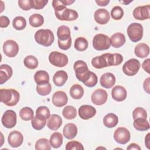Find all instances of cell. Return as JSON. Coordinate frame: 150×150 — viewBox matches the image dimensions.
Instances as JSON below:
<instances>
[{
  "mask_svg": "<svg viewBox=\"0 0 150 150\" xmlns=\"http://www.w3.org/2000/svg\"><path fill=\"white\" fill-rule=\"evenodd\" d=\"M123 61V57L120 53H104L92 59L91 64L97 69L111 66H118Z\"/></svg>",
  "mask_w": 150,
  "mask_h": 150,
  "instance_id": "obj_1",
  "label": "cell"
},
{
  "mask_svg": "<svg viewBox=\"0 0 150 150\" xmlns=\"http://www.w3.org/2000/svg\"><path fill=\"white\" fill-rule=\"evenodd\" d=\"M20 95L18 91L15 89H4L0 90V100L8 106H14L17 104L19 100Z\"/></svg>",
  "mask_w": 150,
  "mask_h": 150,
  "instance_id": "obj_2",
  "label": "cell"
},
{
  "mask_svg": "<svg viewBox=\"0 0 150 150\" xmlns=\"http://www.w3.org/2000/svg\"><path fill=\"white\" fill-rule=\"evenodd\" d=\"M34 37L38 44L45 47L51 46L54 40L53 33L50 29H39L36 32Z\"/></svg>",
  "mask_w": 150,
  "mask_h": 150,
  "instance_id": "obj_3",
  "label": "cell"
},
{
  "mask_svg": "<svg viewBox=\"0 0 150 150\" xmlns=\"http://www.w3.org/2000/svg\"><path fill=\"white\" fill-rule=\"evenodd\" d=\"M76 78L81 82H84L90 77L91 71L88 70L87 64L83 60H77L73 65Z\"/></svg>",
  "mask_w": 150,
  "mask_h": 150,
  "instance_id": "obj_4",
  "label": "cell"
},
{
  "mask_svg": "<svg viewBox=\"0 0 150 150\" xmlns=\"http://www.w3.org/2000/svg\"><path fill=\"white\" fill-rule=\"evenodd\" d=\"M111 45L110 38L104 34L98 33L93 38V46L97 50L101 51L108 49Z\"/></svg>",
  "mask_w": 150,
  "mask_h": 150,
  "instance_id": "obj_5",
  "label": "cell"
},
{
  "mask_svg": "<svg viewBox=\"0 0 150 150\" xmlns=\"http://www.w3.org/2000/svg\"><path fill=\"white\" fill-rule=\"evenodd\" d=\"M127 32L132 42H137L143 37V27L141 24L134 22L128 26Z\"/></svg>",
  "mask_w": 150,
  "mask_h": 150,
  "instance_id": "obj_6",
  "label": "cell"
},
{
  "mask_svg": "<svg viewBox=\"0 0 150 150\" xmlns=\"http://www.w3.org/2000/svg\"><path fill=\"white\" fill-rule=\"evenodd\" d=\"M49 60L53 66L62 67L68 63L69 59L65 54L57 51H53L49 55Z\"/></svg>",
  "mask_w": 150,
  "mask_h": 150,
  "instance_id": "obj_7",
  "label": "cell"
},
{
  "mask_svg": "<svg viewBox=\"0 0 150 150\" xmlns=\"http://www.w3.org/2000/svg\"><path fill=\"white\" fill-rule=\"evenodd\" d=\"M140 66V63L137 59H131L123 65L122 71L127 76H133L138 72Z\"/></svg>",
  "mask_w": 150,
  "mask_h": 150,
  "instance_id": "obj_8",
  "label": "cell"
},
{
  "mask_svg": "<svg viewBox=\"0 0 150 150\" xmlns=\"http://www.w3.org/2000/svg\"><path fill=\"white\" fill-rule=\"evenodd\" d=\"M54 13L56 18L60 21H72L77 19L79 16L77 11L67 8L60 11H54Z\"/></svg>",
  "mask_w": 150,
  "mask_h": 150,
  "instance_id": "obj_9",
  "label": "cell"
},
{
  "mask_svg": "<svg viewBox=\"0 0 150 150\" xmlns=\"http://www.w3.org/2000/svg\"><path fill=\"white\" fill-rule=\"evenodd\" d=\"M131 135L129 130L125 127L118 128L114 133L115 141L120 144H125L129 140Z\"/></svg>",
  "mask_w": 150,
  "mask_h": 150,
  "instance_id": "obj_10",
  "label": "cell"
},
{
  "mask_svg": "<svg viewBox=\"0 0 150 150\" xmlns=\"http://www.w3.org/2000/svg\"><path fill=\"white\" fill-rule=\"evenodd\" d=\"M1 122L2 125L6 128H12L16 124V114L11 110H6L3 114Z\"/></svg>",
  "mask_w": 150,
  "mask_h": 150,
  "instance_id": "obj_11",
  "label": "cell"
},
{
  "mask_svg": "<svg viewBox=\"0 0 150 150\" xmlns=\"http://www.w3.org/2000/svg\"><path fill=\"white\" fill-rule=\"evenodd\" d=\"M3 52L8 57H13L17 55L19 52V46L15 41L8 40L3 45Z\"/></svg>",
  "mask_w": 150,
  "mask_h": 150,
  "instance_id": "obj_12",
  "label": "cell"
},
{
  "mask_svg": "<svg viewBox=\"0 0 150 150\" xmlns=\"http://www.w3.org/2000/svg\"><path fill=\"white\" fill-rule=\"evenodd\" d=\"M108 98V94L105 90L98 88L94 91L91 94V99L93 104L97 105H101L105 103Z\"/></svg>",
  "mask_w": 150,
  "mask_h": 150,
  "instance_id": "obj_13",
  "label": "cell"
},
{
  "mask_svg": "<svg viewBox=\"0 0 150 150\" xmlns=\"http://www.w3.org/2000/svg\"><path fill=\"white\" fill-rule=\"evenodd\" d=\"M150 5H146L144 6H139L135 8L133 12V16L135 19L140 21L148 19L150 18Z\"/></svg>",
  "mask_w": 150,
  "mask_h": 150,
  "instance_id": "obj_14",
  "label": "cell"
},
{
  "mask_svg": "<svg viewBox=\"0 0 150 150\" xmlns=\"http://www.w3.org/2000/svg\"><path fill=\"white\" fill-rule=\"evenodd\" d=\"M8 144L11 147L17 148L21 146L23 141V136L18 131L11 132L8 137Z\"/></svg>",
  "mask_w": 150,
  "mask_h": 150,
  "instance_id": "obj_15",
  "label": "cell"
},
{
  "mask_svg": "<svg viewBox=\"0 0 150 150\" xmlns=\"http://www.w3.org/2000/svg\"><path fill=\"white\" fill-rule=\"evenodd\" d=\"M96 114V108L90 105H83L79 108V115L80 117L85 120L93 118Z\"/></svg>",
  "mask_w": 150,
  "mask_h": 150,
  "instance_id": "obj_16",
  "label": "cell"
},
{
  "mask_svg": "<svg viewBox=\"0 0 150 150\" xmlns=\"http://www.w3.org/2000/svg\"><path fill=\"white\" fill-rule=\"evenodd\" d=\"M95 21L100 25H104L108 22L110 15L108 11L103 8H100L96 11L94 15Z\"/></svg>",
  "mask_w": 150,
  "mask_h": 150,
  "instance_id": "obj_17",
  "label": "cell"
},
{
  "mask_svg": "<svg viewBox=\"0 0 150 150\" xmlns=\"http://www.w3.org/2000/svg\"><path fill=\"white\" fill-rule=\"evenodd\" d=\"M67 96L63 91H57L52 96V103L57 107L64 106L67 103Z\"/></svg>",
  "mask_w": 150,
  "mask_h": 150,
  "instance_id": "obj_18",
  "label": "cell"
},
{
  "mask_svg": "<svg viewBox=\"0 0 150 150\" xmlns=\"http://www.w3.org/2000/svg\"><path fill=\"white\" fill-rule=\"evenodd\" d=\"M126 89L121 86H116L111 90V96L117 101H122L127 98Z\"/></svg>",
  "mask_w": 150,
  "mask_h": 150,
  "instance_id": "obj_19",
  "label": "cell"
},
{
  "mask_svg": "<svg viewBox=\"0 0 150 150\" xmlns=\"http://www.w3.org/2000/svg\"><path fill=\"white\" fill-rule=\"evenodd\" d=\"M100 83L102 87L110 88L115 83V77L111 73H105L101 76Z\"/></svg>",
  "mask_w": 150,
  "mask_h": 150,
  "instance_id": "obj_20",
  "label": "cell"
},
{
  "mask_svg": "<svg viewBox=\"0 0 150 150\" xmlns=\"http://www.w3.org/2000/svg\"><path fill=\"white\" fill-rule=\"evenodd\" d=\"M13 70L8 64H2L0 67V84H2L8 81L12 76Z\"/></svg>",
  "mask_w": 150,
  "mask_h": 150,
  "instance_id": "obj_21",
  "label": "cell"
},
{
  "mask_svg": "<svg viewBox=\"0 0 150 150\" xmlns=\"http://www.w3.org/2000/svg\"><path fill=\"white\" fill-rule=\"evenodd\" d=\"M62 124V119L57 114H52L47 121V127L52 131L57 130Z\"/></svg>",
  "mask_w": 150,
  "mask_h": 150,
  "instance_id": "obj_22",
  "label": "cell"
},
{
  "mask_svg": "<svg viewBox=\"0 0 150 150\" xmlns=\"http://www.w3.org/2000/svg\"><path fill=\"white\" fill-rule=\"evenodd\" d=\"M63 133L66 138L72 139L77 134V127L73 123H68L64 125Z\"/></svg>",
  "mask_w": 150,
  "mask_h": 150,
  "instance_id": "obj_23",
  "label": "cell"
},
{
  "mask_svg": "<svg viewBox=\"0 0 150 150\" xmlns=\"http://www.w3.org/2000/svg\"><path fill=\"white\" fill-rule=\"evenodd\" d=\"M67 79L68 76L65 71L59 70L54 73L53 77V81L56 86L61 87L65 84Z\"/></svg>",
  "mask_w": 150,
  "mask_h": 150,
  "instance_id": "obj_24",
  "label": "cell"
},
{
  "mask_svg": "<svg viewBox=\"0 0 150 150\" xmlns=\"http://www.w3.org/2000/svg\"><path fill=\"white\" fill-rule=\"evenodd\" d=\"M134 53L138 57L145 58L149 55V47L146 43H139L135 46Z\"/></svg>",
  "mask_w": 150,
  "mask_h": 150,
  "instance_id": "obj_25",
  "label": "cell"
},
{
  "mask_svg": "<svg viewBox=\"0 0 150 150\" xmlns=\"http://www.w3.org/2000/svg\"><path fill=\"white\" fill-rule=\"evenodd\" d=\"M49 75L45 70H39L34 75V80L37 85H43L49 83Z\"/></svg>",
  "mask_w": 150,
  "mask_h": 150,
  "instance_id": "obj_26",
  "label": "cell"
},
{
  "mask_svg": "<svg viewBox=\"0 0 150 150\" xmlns=\"http://www.w3.org/2000/svg\"><path fill=\"white\" fill-rule=\"evenodd\" d=\"M111 44L115 48H119L125 43V37L124 35L120 32L113 34L110 38Z\"/></svg>",
  "mask_w": 150,
  "mask_h": 150,
  "instance_id": "obj_27",
  "label": "cell"
},
{
  "mask_svg": "<svg viewBox=\"0 0 150 150\" xmlns=\"http://www.w3.org/2000/svg\"><path fill=\"white\" fill-rule=\"evenodd\" d=\"M57 36L58 40L60 41H66L71 39L70 36V29L65 25L60 26L57 30Z\"/></svg>",
  "mask_w": 150,
  "mask_h": 150,
  "instance_id": "obj_28",
  "label": "cell"
},
{
  "mask_svg": "<svg viewBox=\"0 0 150 150\" xmlns=\"http://www.w3.org/2000/svg\"><path fill=\"white\" fill-rule=\"evenodd\" d=\"M118 122V117L113 113H108L103 118V124L105 127L111 128L115 127Z\"/></svg>",
  "mask_w": 150,
  "mask_h": 150,
  "instance_id": "obj_29",
  "label": "cell"
},
{
  "mask_svg": "<svg viewBox=\"0 0 150 150\" xmlns=\"http://www.w3.org/2000/svg\"><path fill=\"white\" fill-rule=\"evenodd\" d=\"M46 124V118L40 115H37L32 119L31 124L32 127L36 130H40L44 128Z\"/></svg>",
  "mask_w": 150,
  "mask_h": 150,
  "instance_id": "obj_30",
  "label": "cell"
},
{
  "mask_svg": "<svg viewBox=\"0 0 150 150\" xmlns=\"http://www.w3.org/2000/svg\"><path fill=\"white\" fill-rule=\"evenodd\" d=\"M69 93L70 96L73 98L79 100L83 96L84 89L80 84H76L71 87Z\"/></svg>",
  "mask_w": 150,
  "mask_h": 150,
  "instance_id": "obj_31",
  "label": "cell"
},
{
  "mask_svg": "<svg viewBox=\"0 0 150 150\" xmlns=\"http://www.w3.org/2000/svg\"><path fill=\"white\" fill-rule=\"evenodd\" d=\"M63 136L58 132H53L50 138V145L54 148H59L63 144Z\"/></svg>",
  "mask_w": 150,
  "mask_h": 150,
  "instance_id": "obj_32",
  "label": "cell"
},
{
  "mask_svg": "<svg viewBox=\"0 0 150 150\" xmlns=\"http://www.w3.org/2000/svg\"><path fill=\"white\" fill-rule=\"evenodd\" d=\"M133 125L137 130L140 131H146L149 129V124L146 119L144 118H137L134 120Z\"/></svg>",
  "mask_w": 150,
  "mask_h": 150,
  "instance_id": "obj_33",
  "label": "cell"
},
{
  "mask_svg": "<svg viewBox=\"0 0 150 150\" xmlns=\"http://www.w3.org/2000/svg\"><path fill=\"white\" fill-rule=\"evenodd\" d=\"M29 22L32 27L38 28L41 26L43 24L44 18L40 14L35 13L29 17Z\"/></svg>",
  "mask_w": 150,
  "mask_h": 150,
  "instance_id": "obj_34",
  "label": "cell"
},
{
  "mask_svg": "<svg viewBox=\"0 0 150 150\" xmlns=\"http://www.w3.org/2000/svg\"><path fill=\"white\" fill-rule=\"evenodd\" d=\"M25 66L29 69H35L38 66V59L32 55L27 56L23 60Z\"/></svg>",
  "mask_w": 150,
  "mask_h": 150,
  "instance_id": "obj_35",
  "label": "cell"
},
{
  "mask_svg": "<svg viewBox=\"0 0 150 150\" xmlns=\"http://www.w3.org/2000/svg\"><path fill=\"white\" fill-rule=\"evenodd\" d=\"M62 114L65 118L67 120H72L76 117L77 110L73 106L67 105L63 108Z\"/></svg>",
  "mask_w": 150,
  "mask_h": 150,
  "instance_id": "obj_36",
  "label": "cell"
},
{
  "mask_svg": "<svg viewBox=\"0 0 150 150\" xmlns=\"http://www.w3.org/2000/svg\"><path fill=\"white\" fill-rule=\"evenodd\" d=\"M34 112L33 110L29 107H25L22 108L19 111V117L24 121H29L33 118Z\"/></svg>",
  "mask_w": 150,
  "mask_h": 150,
  "instance_id": "obj_37",
  "label": "cell"
},
{
  "mask_svg": "<svg viewBox=\"0 0 150 150\" xmlns=\"http://www.w3.org/2000/svg\"><path fill=\"white\" fill-rule=\"evenodd\" d=\"M12 26L16 30H23L26 26V21L22 16H16L12 21Z\"/></svg>",
  "mask_w": 150,
  "mask_h": 150,
  "instance_id": "obj_38",
  "label": "cell"
},
{
  "mask_svg": "<svg viewBox=\"0 0 150 150\" xmlns=\"http://www.w3.org/2000/svg\"><path fill=\"white\" fill-rule=\"evenodd\" d=\"M88 47V42L83 37H79L74 41V48L80 52L86 50Z\"/></svg>",
  "mask_w": 150,
  "mask_h": 150,
  "instance_id": "obj_39",
  "label": "cell"
},
{
  "mask_svg": "<svg viewBox=\"0 0 150 150\" xmlns=\"http://www.w3.org/2000/svg\"><path fill=\"white\" fill-rule=\"evenodd\" d=\"M50 141L46 138H40L35 144L36 150H50L51 149Z\"/></svg>",
  "mask_w": 150,
  "mask_h": 150,
  "instance_id": "obj_40",
  "label": "cell"
},
{
  "mask_svg": "<svg viewBox=\"0 0 150 150\" xmlns=\"http://www.w3.org/2000/svg\"><path fill=\"white\" fill-rule=\"evenodd\" d=\"M52 90V86L50 83H47L43 85H37L36 86V91L40 96H46L48 95Z\"/></svg>",
  "mask_w": 150,
  "mask_h": 150,
  "instance_id": "obj_41",
  "label": "cell"
},
{
  "mask_svg": "<svg viewBox=\"0 0 150 150\" xmlns=\"http://www.w3.org/2000/svg\"><path fill=\"white\" fill-rule=\"evenodd\" d=\"M132 117L134 120L137 118L146 119L147 112L144 108L142 107H137L135 108L132 112Z\"/></svg>",
  "mask_w": 150,
  "mask_h": 150,
  "instance_id": "obj_42",
  "label": "cell"
},
{
  "mask_svg": "<svg viewBox=\"0 0 150 150\" xmlns=\"http://www.w3.org/2000/svg\"><path fill=\"white\" fill-rule=\"evenodd\" d=\"M111 15L114 20H120L124 15L123 9L119 6H115L112 9L111 11Z\"/></svg>",
  "mask_w": 150,
  "mask_h": 150,
  "instance_id": "obj_43",
  "label": "cell"
},
{
  "mask_svg": "<svg viewBox=\"0 0 150 150\" xmlns=\"http://www.w3.org/2000/svg\"><path fill=\"white\" fill-rule=\"evenodd\" d=\"M66 150H83L84 147L83 145L76 141H71L67 143L66 145Z\"/></svg>",
  "mask_w": 150,
  "mask_h": 150,
  "instance_id": "obj_44",
  "label": "cell"
},
{
  "mask_svg": "<svg viewBox=\"0 0 150 150\" xmlns=\"http://www.w3.org/2000/svg\"><path fill=\"white\" fill-rule=\"evenodd\" d=\"M98 82V78L97 75L91 71L90 77L88 79L83 82V84L88 87H93L95 86Z\"/></svg>",
  "mask_w": 150,
  "mask_h": 150,
  "instance_id": "obj_45",
  "label": "cell"
},
{
  "mask_svg": "<svg viewBox=\"0 0 150 150\" xmlns=\"http://www.w3.org/2000/svg\"><path fill=\"white\" fill-rule=\"evenodd\" d=\"M47 0H30L32 8L35 9H41L47 4Z\"/></svg>",
  "mask_w": 150,
  "mask_h": 150,
  "instance_id": "obj_46",
  "label": "cell"
},
{
  "mask_svg": "<svg viewBox=\"0 0 150 150\" xmlns=\"http://www.w3.org/2000/svg\"><path fill=\"white\" fill-rule=\"evenodd\" d=\"M36 114L42 115V116L45 117L46 119H48L50 116V110L48 108V107H47L46 106L39 107L36 111Z\"/></svg>",
  "mask_w": 150,
  "mask_h": 150,
  "instance_id": "obj_47",
  "label": "cell"
},
{
  "mask_svg": "<svg viewBox=\"0 0 150 150\" xmlns=\"http://www.w3.org/2000/svg\"><path fill=\"white\" fill-rule=\"evenodd\" d=\"M52 6L54 9V11H60L66 8V5L63 2V1L54 0L52 1Z\"/></svg>",
  "mask_w": 150,
  "mask_h": 150,
  "instance_id": "obj_48",
  "label": "cell"
},
{
  "mask_svg": "<svg viewBox=\"0 0 150 150\" xmlns=\"http://www.w3.org/2000/svg\"><path fill=\"white\" fill-rule=\"evenodd\" d=\"M18 3L19 6L24 11H29L32 8L30 0H19Z\"/></svg>",
  "mask_w": 150,
  "mask_h": 150,
  "instance_id": "obj_49",
  "label": "cell"
},
{
  "mask_svg": "<svg viewBox=\"0 0 150 150\" xmlns=\"http://www.w3.org/2000/svg\"><path fill=\"white\" fill-rule=\"evenodd\" d=\"M57 42H58V46L62 50H66L69 49L71 45V38L69 39L68 40L66 41H60L59 40H57Z\"/></svg>",
  "mask_w": 150,
  "mask_h": 150,
  "instance_id": "obj_50",
  "label": "cell"
},
{
  "mask_svg": "<svg viewBox=\"0 0 150 150\" xmlns=\"http://www.w3.org/2000/svg\"><path fill=\"white\" fill-rule=\"evenodd\" d=\"M10 23V21L7 16H0V27L1 28H6Z\"/></svg>",
  "mask_w": 150,
  "mask_h": 150,
  "instance_id": "obj_51",
  "label": "cell"
},
{
  "mask_svg": "<svg viewBox=\"0 0 150 150\" xmlns=\"http://www.w3.org/2000/svg\"><path fill=\"white\" fill-rule=\"evenodd\" d=\"M149 65H150V59H147L146 60H145L142 64V69L148 73H149Z\"/></svg>",
  "mask_w": 150,
  "mask_h": 150,
  "instance_id": "obj_52",
  "label": "cell"
},
{
  "mask_svg": "<svg viewBox=\"0 0 150 150\" xmlns=\"http://www.w3.org/2000/svg\"><path fill=\"white\" fill-rule=\"evenodd\" d=\"M149 84H150V77H148L147 79H146L144 81V84H143V87L144 89L145 90V92H146L148 94L150 93V87H149Z\"/></svg>",
  "mask_w": 150,
  "mask_h": 150,
  "instance_id": "obj_53",
  "label": "cell"
},
{
  "mask_svg": "<svg viewBox=\"0 0 150 150\" xmlns=\"http://www.w3.org/2000/svg\"><path fill=\"white\" fill-rule=\"evenodd\" d=\"M96 2L99 6H105L110 2V1L109 0H103H103H98V1H96Z\"/></svg>",
  "mask_w": 150,
  "mask_h": 150,
  "instance_id": "obj_54",
  "label": "cell"
},
{
  "mask_svg": "<svg viewBox=\"0 0 150 150\" xmlns=\"http://www.w3.org/2000/svg\"><path fill=\"white\" fill-rule=\"evenodd\" d=\"M128 150H129V149H138V150H140L141 149V147L137 144H135V143H132L130 145H129V146L127 147V148Z\"/></svg>",
  "mask_w": 150,
  "mask_h": 150,
  "instance_id": "obj_55",
  "label": "cell"
},
{
  "mask_svg": "<svg viewBox=\"0 0 150 150\" xmlns=\"http://www.w3.org/2000/svg\"><path fill=\"white\" fill-rule=\"evenodd\" d=\"M149 136H150V134L148 133L146 135V137L145 138V145H146V146L147 147L148 149H150V138H149Z\"/></svg>",
  "mask_w": 150,
  "mask_h": 150,
  "instance_id": "obj_56",
  "label": "cell"
},
{
  "mask_svg": "<svg viewBox=\"0 0 150 150\" xmlns=\"http://www.w3.org/2000/svg\"><path fill=\"white\" fill-rule=\"evenodd\" d=\"M63 2L66 5H70L74 2V1H70V0H63Z\"/></svg>",
  "mask_w": 150,
  "mask_h": 150,
  "instance_id": "obj_57",
  "label": "cell"
},
{
  "mask_svg": "<svg viewBox=\"0 0 150 150\" xmlns=\"http://www.w3.org/2000/svg\"><path fill=\"white\" fill-rule=\"evenodd\" d=\"M106 149V148H105L104 147H98V148H97V149Z\"/></svg>",
  "mask_w": 150,
  "mask_h": 150,
  "instance_id": "obj_58",
  "label": "cell"
}]
</instances>
